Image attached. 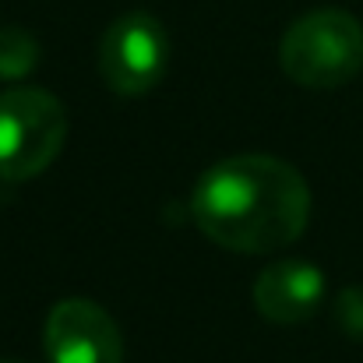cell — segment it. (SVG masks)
Listing matches in <instances>:
<instances>
[{
  "instance_id": "cell-1",
  "label": "cell",
  "mask_w": 363,
  "mask_h": 363,
  "mask_svg": "<svg viewBox=\"0 0 363 363\" xmlns=\"http://www.w3.org/2000/svg\"><path fill=\"white\" fill-rule=\"evenodd\" d=\"M194 226L223 250L272 254L307 230L311 187L303 173L264 152L212 162L191 191Z\"/></svg>"
},
{
  "instance_id": "cell-2",
  "label": "cell",
  "mask_w": 363,
  "mask_h": 363,
  "mask_svg": "<svg viewBox=\"0 0 363 363\" xmlns=\"http://www.w3.org/2000/svg\"><path fill=\"white\" fill-rule=\"evenodd\" d=\"M279 67L300 89H342L363 71V25L342 7L300 14L279 39Z\"/></svg>"
},
{
  "instance_id": "cell-3",
  "label": "cell",
  "mask_w": 363,
  "mask_h": 363,
  "mask_svg": "<svg viewBox=\"0 0 363 363\" xmlns=\"http://www.w3.org/2000/svg\"><path fill=\"white\" fill-rule=\"evenodd\" d=\"M67 141L64 103L35 85L0 92V180L25 184L46 173Z\"/></svg>"
},
{
  "instance_id": "cell-4",
  "label": "cell",
  "mask_w": 363,
  "mask_h": 363,
  "mask_svg": "<svg viewBox=\"0 0 363 363\" xmlns=\"http://www.w3.org/2000/svg\"><path fill=\"white\" fill-rule=\"evenodd\" d=\"M169 57H173V43L166 25L148 11H127L106 25L99 39L103 85L123 99L148 96L166 78Z\"/></svg>"
},
{
  "instance_id": "cell-5",
  "label": "cell",
  "mask_w": 363,
  "mask_h": 363,
  "mask_svg": "<svg viewBox=\"0 0 363 363\" xmlns=\"http://www.w3.org/2000/svg\"><path fill=\"white\" fill-rule=\"evenodd\" d=\"M46 363H123V335L110 311L89 296L57 300L43 325Z\"/></svg>"
},
{
  "instance_id": "cell-6",
  "label": "cell",
  "mask_w": 363,
  "mask_h": 363,
  "mask_svg": "<svg viewBox=\"0 0 363 363\" xmlns=\"http://www.w3.org/2000/svg\"><path fill=\"white\" fill-rule=\"evenodd\" d=\"M328 296L325 272L311 261L300 257H282L272 261L268 268L257 272L250 286L254 311L272 321V325H303L311 321Z\"/></svg>"
},
{
  "instance_id": "cell-7",
  "label": "cell",
  "mask_w": 363,
  "mask_h": 363,
  "mask_svg": "<svg viewBox=\"0 0 363 363\" xmlns=\"http://www.w3.org/2000/svg\"><path fill=\"white\" fill-rule=\"evenodd\" d=\"M43 60L39 39L21 25H0V82H25Z\"/></svg>"
},
{
  "instance_id": "cell-8",
  "label": "cell",
  "mask_w": 363,
  "mask_h": 363,
  "mask_svg": "<svg viewBox=\"0 0 363 363\" xmlns=\"http://www.w3.org/2000/svg\"><path fill=\"white\" fill-rule=\"evenodd\" d=\"M332 321L335 328L353 339V342H363V286H346L335 303H332Z\"/></svg>"
},
{
  "instance_id": "cell-9",
  "label": "cell",
  "mask_w": 363,
  "mask_h": 363,
  "mask_svg": "<svg viewBox=\"0 0 363 363\" xmlns=\"http://www.w3.org/2000/svg\"><path fill=\"white\" fill-rule=\"evenodd\" d=\"M0 363H14V360H0Z\"/></svg>"
}]
</instances>
